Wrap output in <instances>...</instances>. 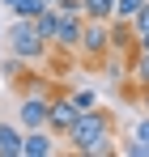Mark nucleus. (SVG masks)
<instances>
[{
	"mask_svg": "<svg viewBox=\"0 0 149 157\" xmlns=\"http://www.w3.org/2000/svg\"><path fill=\"white\" fill-rule=\"evenodd\" d=\"M128 72L136 77V85H149V51H132V64Z\"/></svg>",
	"mask_w": 149,
	"mask_h": 157,
	"instance_id": "f8f14e48",
	"label": "nucleus"
},
{
	"mask_svg": "<svg viewBox=\"0 0 149 157\" xmlns=\"http://www.w3.org/2000/svg\"><path fill=\"white\" fill-rule=\"evenodd\" d=\"M9 55H17L22 64H34V59H43L47 55V43L38 38V30H34V17H13V26H9Z\"/></svg>",
	"mask_w": 149,
	"mask_h": 157,
	"instance_id": "f03ea898",
	"label": "nucleus"
},
{
	"mask_svg": "<svg viewBox=\"0 0 149 157\" xmlns=\"http://www.w3.org/2000/svg\"><path fill=\"white\" fill-rule=\"evenodd\" d=\"M111 136H115V123H111V115L98 110V106H90V110H81L77 115V123L68 128V149L73 153H85V157H98V153H111Z\"/></svg>",
	"mask_w": 149,
	"mask_h": 157,
	"instance_id": "f257e3e1",
	"label": "nucleus"
},
{
	"mask_svg": "<svg viewBox=\"0 0 149 157\" xmlns=\"http://www.w3.org/2000/svg\"><path fill=\"white\" fill-rule=\"evenodd\" d=\"M141 4H145V0H115V17H119V21H132V17L141 13Z\"/></svg>",
	"mask_w": 149,
	"mask_h": 157,
	"instance_id": "ddd939ff",
	"label": "nucleus"
},
{
	"mask_svg": "<svg viewBox=\"0 0 149 157\" xmlns=\"http://www.w3.org/2000/svg\"><path fill=\"white\" fill-rule=\"evenodd\" d=\"M81 13L90 21H111L115 17V0H81Z\"/></svg>",
	"mask_w": 149,
	"mask_h": 157,
	"instance_id": "9d476101",
	"label": "nucleus"
},
{
	"mask_svg": "<svg viewBox=\"0 0 149 157\" xmlns=\"http://www.w3.org/2000/svg\"><path fill=\"white\" fill-rule=\"evenodd\" d=\"M132 136H136V149H149V119H141Z\"/></svg>",
	"mask_w": 149,
	"mask_h": 157,
	"instance_id": "2eb2a0df",
	"label": "nucleus"
},
{
	"mask_svg": "<svg viewBox=\"0 0 149 157\" xmlns=\"http://www.w3.org/2000/svg\"><path fill=\"white\" fill-rule=\"evenodd\" d=\"M136 51H149V30H145V34H136Z\"/></svg>",
	"mask_w": 149,
	"mask_h": 157,
	"instance_id": "f3484780",
	"label": "nucleus"
},
{
	"mask_svg": "<svg viewBox=\"0 0 149 157\" xmlns=\"http://www.w3.org/2000/svg\"><path fill=\"white\" fill-rule=\"evenodd\" d=\"M4 4L13 9V17H38L47 9V0H4Z\"/></svg>",
	"mask_w": 149,
	"mask_h": 157,
	"instance_id": "9b49d317",
	"label": "nucleus"
},
{
	"mask_svg": "<svg viewBox=\"0 0 149 157\" xmlns=\"http://www.w3.org/2000/svg\"><path fill=\"white\" fill-rule=\"evenodd\" d=\"M132 30H136V34H145V30H149V0L141 4V13L132 17Z\"/></svg>",
	"mask_w": 149,
	"mask_h": 157,
	"instance_id": "4468645a",
	"label": "nucleus"
},
{
	"mask_svg": "<svg viewBox=\"0 0 149 157\" xmlns=\"http://www.w3.org/2000/svg\"><path fill=\"white\" fill-rule=\"evenodd\" d=\"M141 106L149 110V85H141Z\"/></svg>",
	"mask_w": 149,
	"mask_h": 157,
	"instance_id": "a211bd4d",
	"label": "nucleus"
},
{
	"mask_svg": "<svg viewBox=\"0 0 149 157\" xmlns=\"http://www.w3.org/2000/svg\"><path fill=\"white\" fill-rule=\"evenodd\" d=\"M55 26H60V9H55V4H47V9L34 17V30H38V38H43L47 47H51V38H55Z\"/></svg>",
	"mask_w": 149,
	"mask_h": 157,
	"instance_id": "1a4fd4ad",
	"label": "nucleus"
},
{
	"mask_svg": "<svg viewBox=\"0 0 149 157\" xmlns=\"http://www.w3.org/2000/svg\"><path fill=\"white\" fill-rule=\"evenodd\" d=\"M47 106H51V98L43 89H30L22 98V106H17V123H22L26 132L30 128H47Z\"/></svg>",
	"mask_w": 149,
	"mask_h": 157,
	"instance_id": "20e7f679",
	"label": "nucleus"
},
{
	"mask_svg": "<svg viewBox=\"0 0 149 157\" xmlns=\"http://www.w3.org/2000/svg\"><path fill=\"white\" fill-rule=\"evenodd\" d=\"M0 157H22V128L0 119Z\"/></svg>",
	"mask_w": 149,
	"mask_h": 157,
	"instance_id": "6e6552de",
	"label": "nucleus"
},
{
	"mask_svg": "<svg viewBox=\"0 0 149 157\" xmlns=\"http://www.w3.org/2000/svg\"><path fill=\"white\" fill-rule=\"evenodd\" d=\"M73 102H77V110H90V106H94V94H90V89H77Z\"/></svg>",
	"mask_w": 149,
	"mask_h": 157,
	"instance_id": "dca6fc26",
	"label": "nucleus"
},
{
	"mask_svg": "<svg viewBox=\"0 0 149 157\" xmlns=\"http://www.w3.org/2000/svg\"><path fill=\"white\" fill-rule=\"evenodd\" d=\"M77 51L85 55L90 64H102V55L111 51V21H90V17H85V26H81V43H77Z\"/></svg>",
	"mask_w": 149,
	"mask_h": 157,
	"instance_id": "7ed1b4c3",
	"label": "nucleus"
},
{
	"mask_svg": "<svg viewBox=\"0 0 149 157\" xmlns=\"http://www.w3.org/2000/svg\"><path fill=\"white\" fill-rule=\"evenodd\" d=\"M55 136H51L47 128H30V132H22V157H47L55 144H51Z\"/></svg>",
	"mask_w": 149,
	"mask_h": 157,
	"instance_id": "0eeeda50",
	"label": "nucleus"
},
{
	"mask_svg": "<svg viewBox=\"0 0 149 157\" xmlns=\"http://www.w3.org/2000/svg\"><path fill=\"white\" fill-rule=\"evenodd\" d=\"M77 115H81V110H77L73 98H55V102L47 106V132L51 136H68V128L77 123Z\"/></svg>",
	"mask_w": 149,
	"mask_h": 157,
	"instance_id": "39448f33",
	"label": "nucleus"
},
{
	"mask_svg": "<svg viewBox=\"0 0 149 157\" xmlns=\"http://www.w3.org/2000/svg\"><path fill=\"white\" fill-rule=\"evenodd\" d=\"M81 26H85V13H60V26H55L51 47H60V51H77V43H81Z\"/></svg>",
	"mask_w": 149,
	"mask_h": 157,
	"instance_id": "423d86ee",
	"label": "nucleus"
},
{
	"mask_svg": "<svg viewBox=\"0 0 149 157\" xmlns=\"http://www.w3.org/2000/svg\"><path fill=\"white\" fill-rule=\"evenodd\" d=\"M47 4H51V0H47Z\"/></svg>",
	"mask_w": 149,
	"mask_h": 157,
	"instance_id": "6ab92c4d",
	"label": "nucleus"
}]
</instances>
